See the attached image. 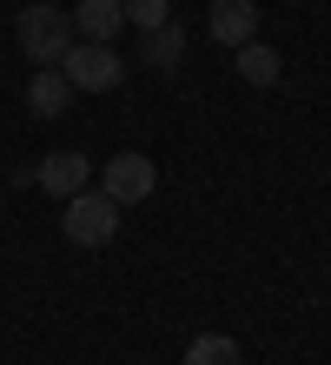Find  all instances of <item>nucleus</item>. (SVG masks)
<instances>
[{
	"label": "nucleus",
	"mask_w": 331,
	"mask_h": 365,
	"mask_svg": "<svg viewBox=\"0 0 331 365\" xmlns=\"http://www.w3.org/2000/svg\"><path fill=\"white\" fill-rule=\"evenodd\" d=\"M14 40H20V53H27L33 67H60L66 47H73L80 34H73V14H66V7H53V0H33V7H20Z\"/></svg>",
	"instance_id": "obj_1"
},
{
	"label": "nucleus",
	"mask_w": 331,
	"mask_h": 365,
	"mask_svg": "<svg viewBox=\"0 0 331 365\" xmlns=\"http://www.w3.org/2000/svg\"><path fill=\"white\" fill-rule=\"evenodd\" d=\"M60 232H66V246H113L120 206L106 200L100 186H86V192H73V200H60Z\"/></svg>",
	"instance_id": "obj_2"
},
{
	"label": "nucleus",
	"mask_w": 331,
	"mask_h": 365,
	"mask_svg": "<svg viewBox=\"0 0 331 365\" xmlns=\"http://www.w3.org/2000/svg\"><path fill=\"white\" fill-rule=\"evenodd\" d=\"M60 73L73 80V93H113L126 80V60L106 47V40H73L66 60H60Z\"/></svg>",
	"instance_id": "obj_3"
},
{
	"label": "nucleus",
	"mask_w": 331,
	"mask_h": 365,
	"mask_svg": "<svg viewBox=\"0 0 331 365\" xmlns=\"http://www.w3.org/2000/svg\"><path fill=\"white\" fill-rule=\"evenodd\" d=\"M152 186H159V166H152L146 153H113V160H106V173H100V192H106L113 206L152 200Z\"/></svg>",
	"instance_id": "obj_4"
},
{
	"label": "nucleus",
	"mask_w": 331,
	"mask_h": 365,
	"mask_svg": "<svg viewBox=\"0 0 331 365\" xmlns=\"http://www.w3.org/2000/svg\"><path fill=\"white\" fill-rule=\"evenodd\" d=\"M33 180L47 186L53 200H73V192L93 186V160H86V153H47V160L33 166Z\"/></svg>",
	"instance_id": "obj_5"
},
{
	"label": "nucleus",
	"mask_w": 331,
	"mask_h": 365,
	"mask_svg": "<svg viewBox=\"0 0 331 365\" xmlns=\"http://www.w3.org/2000/svg\"><path fill=\"white\" fill-rule=\"evenodd\" d=\"M206 27L219 47H246V40H258V0H212Z\"/></svg>",
	"instance_id": "obj_6"
},
{
	"label": "nucleus",
	"mask_w": 331,
	"mask_h": 365,
	"mask_svg": "<svg viewBox=\"0 0 331 365\" xmlns=\"http://www.w3.org/2000/svg\"><path fill=\"white\" fill-rule=\"evenodd\" d=\"M120 27H126V7H120V0H80V7H73V34L80 40H106V47H113Z\"/></svg>",
	"instance_id": "obj_7"
},
{
	"label": "nucleus",
	"mask_w": 331,
	"mask_h": 365,
	"mask_svg": "<svg viewBox=\"0 0 331 365\" xmlns=\"http://www.w3.org/2000/svg\"><path fill=\"white\" fill-rule=\"evenodd\" d=\"M27 106H33L40 120L66 113V106H73V80H66L60 67H40V73H33V87H27Z\"/></svg>",
	"instance_id": "obj_8"
},
{
	"label": "nucleus",
	"mask_w": 331,
	"mask_h": 365,
	"mask_svg": "<svg viewBox=\"0 0 331 365\" xmlns=\"http://www.w3.org/2000/svg\"><path fill=\"white\" fill-rule=\"evenodd\" d=\"M140 60H146V67H179V60H186V27H179V20L152 27V34L140 40Z\"/></svg>",
	"instance_id": "obj_9"
},
{
	"label": "nucleus",
	"mask_w": 331,
	"mask_h": 365,
	"mask_svg": "<svg viewBox=\"0 0 331 365\" xmlns=\"http://www.w3.org/2000/svg\"><path fill=\"white\" fill-rule=\"evenodd\" d=\"M179 365H246V352H238V339H226V332H199Z\"/></svg>",
	"instance_id": "obj_10"
},
{
	"label": "nucleus",
	"mask_w": 331,
	"mask_h": 365,
	"mask_svg": "<svg viewBox=\"0 0 331 365\" xmlns=\"http://www.w3.org/2000/svg\"><path fill=\"white\" fill-rule=\"evenodd\" d=\"M238 53V73L252 80V87H278V53L265 47V40H246V47H232Z\"/></svg>",
	"instance_id": "obj_11"
},
{
	"label": "nucleus",
	"mask_w": 331,
	"mask_h": 365,
	"mask_svg": "<svg viewBox=\"0 0 331 365\" xmlns=\"http://www.w3.org/2000/svg\"><path fill=\"white\" fill-rule=\"evenodd\" d=\"M120 7H126V20L140 34H152V27H166V20H172V0H120Z\"/></svg>",
	"instance_id": "obj_12"
}]
</instances>
